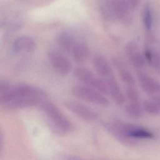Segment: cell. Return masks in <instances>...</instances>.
<instances>
[{
  "label": "cell",
  "mask_w": 160,
  "mask_h": 160,
  "mask_svg": "<svg viewBox=\"0 0 160 160\" xmlns=\"http://www.w3.org/2000/svg\"><path fill=\"white\" fill-rule=\"evenodd\" d=\"M125 111L129 116L134 118H138L142 114L140 102H128L125 106Z\"/></svg>",
  "instance_id": "e0dca14e"
},
{
  "label": "cell",
  "mask_w": 160,
  "mask_h": 160,
  "mask_svg": "<svg viewBox=\"0 0 160 160\" xmlns=\"http://www.w3.org/2000/svg\"><path fill=\"white\" fill-rule=\"evenodd\" d=\"M74 75L82 84L98 90L104 94H108V88L104 81L99 75H96L88 68L78 67L74 70Z\"/></svg>",
  "instance_id": "277c9868"
},
{
  "label": "cell",
  "mask_w": 160,
  "mask_h": 160,
  "mask_svg": "<svg viewBox=\"0 0 160 160\" xmlns=\"http://www.w3.org/2000/svg\"><path fill=\"white\" fill-rule=\"evenodd\" d=\"M63 104L69 111L86 122H93L99 119L96 111L81 102L68 100L64 101Z\"/></svg>",
  "instance_id": "52a82bcc"
},
{
  "label": "cell",
  "mask_w": 160,
  "mask_h": 160,
  "mask_svg": "<svg viewBox=\"0 0 160 160\" xmlns=\"http://www.w3.org/2000/svg\"><path fill=\"white\" fill-rule=\"evenodd\" d=\"M106 84L108 90V94L111 96L114 101L119 106L124 104L126 97L122 92L118 81L114 76L103 80Z\"/></svg>",
  "instance_id": "5bb4252c"
},
{
  "label": "cell",
  "mask_w": 160,
  "mask_h": 160,
  "mask_svg": "<svg viewBox=\"0 0 160 160\" xmlns=\"http://www.w3.org/2000/svg\"><path fill=\"white\" fill-rule=\"evenodd\" d=\"M144 23L147 29H150L152 26V14L150 9L146 8L144 12Z\"/></svg>",
  "instance_id": "44dd1931"
},
{
  "label": "cell",
  "mask_w": 160,
  "mask_h": 160,
  "mask_svg": "<svg viewBox=\"0 0 160 160\" xmlns=\"http://www.w3.org/2000/svg\"><path fill=\"white\" fill-rule=\"evenodd\" d=\"M93 67L102 79L114 76L112 68L107 59L101 54H96L92 59Z\"/></svg>",
  "instance_id": "4fadbf2b"
},
{
  "label": "cell",
  "mask_w": 160,
  "mask_h": 160,
  "mask_svg": "<svg viewBox=\"0 0 160 160\" xmlns=\"http://www.w3.org/2000/svg\"><path fill=\"white\" fill-rule=\"evenodd\" d=\"M69 54L78 64H83L88 60L89 56V48L83 37L77 41Z\"/></svg>",
  "instance_id": "7c38bea8"
},
{
  "label": "cell",
  "mask_w": 160,
  "mask_h": 160,
  "mask_svg": "<svg viewBox=\"0 0 160 160\" xmlns=\"http://www.w3.org/2000/svg\"><path fill=\"white\" fill-rule=\"evenodd\" d=\"M102 125L110 134L122 144H133V139L128 134L130 124L118 120H109L104 121Z\"/></svg>",
  "instance_id": "8992f818"
},
{
  "label": "cell",
  "mask_w": 160,
  "mask_h": 160,
  "mask_svg": "<svg viewBox=\"0 0 160 160\" xmlns=\"http://www.w3.org/2000/svg\"><path fill=\"white\" fill-rule=\"evenodd\" d=\"M131 2H132V3H135V2H136L138 0H129Z\"/></svg>",
  "instance_id": "603a6c76"
},
{
  "label": "cell",
  "mask_w": 160,
  "mask_h": 160,
  "mask_svg": "<svg viewBox=\"0 0 160 160\" xmlns=\"http://www.w3.org/2000/svg\"><path fill=\"white\" fill-rule=\"evenodd\" d=\"M39 106L48 126L54 134L64 135L73 130L72 123L54 102L45 99Z\"/></svg>",
  "instance_id": "7a4b0ae2"
},
{
  "label": "cell",
  "mask_w": 160,
  "mask_h": 160,
  "mask_svg": "<svg viewBox=\"0 0 160 160\" xmlns=\"http://www.w3.org/2000/svg\"><path fill=\"white\" fill-rule=\"evenodd\" d=\"M82 36L78 32L66 29L60 32L56 37V44L59 50L69 54L77 41Z\"/></svg>",
  "instance_id": "ba28073f"
},
{
  "label": "cell",
  "mask_w": 160,
  "mask_h": 160,
  "mask_svg": "<svg viewBox=\"0 0 160 160\" xmlns=\"http://www.w3.org/2000/svg\"><path fill=\"white\" fill-rule=\"evenodd\" d=\"M3 146H4V138H3L2 132H1V136H0V152H1L2 151Z\"/></svg>",
  "instance_id": "7402d4cb"
},
{
  "label": "cell",
  "mask_w": 160,
  "mask_h": 160,
  "mask_svg": "<svg viewBox=\"0 0 160 160\" xmlns=\"http://www.w3.org/2000/svg\"><path fill=\"white\" fill-rule=\"evenodd\" d=\"M36 46L37 43L33 38L29 36H21L14 40L11 49L15 54H27L33 52Z\"/></svg>",
  "instance_id": "9c48e42d"
},
{
  "label": "cell",
  "mask_w": 160,
  "mask_h": 160,
  "mask_svg": "<svg viewBox=\"0 0 160 160\" xmlns=\"http://www.w3.org/2000/svg\"><path fill=\"white\" fill-rule=\"evenodd\" d=\"M71 92L78 99L99 106L106 107L109 104L108 99L103 95L104 94L82 84L74 85Z\"/></svg>",
  "instance_id": "3957f363"
},
{
  "label": "cell",
  "mask_w": 160,
  "mask_h": 160,
  "mask_svg": "<svg viewBox=\"0 0 160 160\" xmlns=\"http://www.w3.org/2000/svg\"><path fill=\"white\" fill-rule=\"evenodd\" d=\"M111 61L121 81L126 88L135 86V81L134 77L122 59L114 56L112 58Z\"/></svg>",
  "instance_id": "8fae6325"
},
{
  "label": "cell",
  "mask_w": 160,
  "mask_h": 160,
  "mask_svg": "<svg viewBox=\"0 0 160 160\" xmlns=\"http://www.w3.org/2000/svg\"><path fill=\"white\" fill-rule=\"evenodd\" d=\"M47 99L46 92L41 88L27 83L12 84L0 81V105L2 108L16 110L40 105Z\"/></svg>",
  "instance_id": "6da1fadb"
},
{
  "label": "cell",
  "mask_w": 160,
  "mask_h": 160,
  "mask_svg": "<svg viewBox=\"0 0 160 160\" xmlns=\"http://www.w3.org/2000/svg\"><path fill=\"white\" fill-rule=\"evenodd\" d=\"M145 57L149 64L156 69H160V54L149 49L145 51Z\"/></svg>",
  "instance_id": "ac0fdd59"
},
{
  "label": "cell",
  "mask_w": 160,
  "mask_h": 160,
  "mask_svg": "<svg viewBox=\"0 0 160 160\" xmlns=\"http://www.w3.org/2000/svg\"><path fill=\"white\" fill-rule=\"evenodd\" d=\"M128 134L132 139H149L153 137V134L149 131L141 127L130 124Z\"/></svg>",
  "instance_id": "2e32d148"
},
{
  "label": "cell",
  "mask_w": 160,
  "mask_h": 160,
  "mask_svg": "<svg viewBox=\"0 0 160 160\" xmlns=\"http://www.w3.org/2000/svg\"><path fill=\"white\" fill-rule=\"evenodd\" d=\"M125 97L128 102H139V95L135 86L126 88Z\"/></svg>",
  "instance_id": "d6986e66"
},
{
  "label": "cell",
  "mask_w": 160,
  "mask_h": 160,
  "mask_svg": "<svg viewBox=\"0 0 160 160\" xmlns=\"http://www.w3.org/2000/svg\"><path fill=\"white\" fill-rule=\"evenodd\" d=\"M125 54L130 63L136 69L142 68L145 63L144 58L140 51L138 44L134 41L126 44L124 49Z\"/></svg>",
  "instance_id": "30bf717a"
},
{
  "label": "cell",
  "mask_w": 160,
  "mask_h": 160,
  "mask_svg": "<svg viewBox=\"0 0 160 160\" xmlns=\"http://www.w3.org/2000/svg\"><path fill=\"white\" fill-rule=\"evenodd\" d=\"M138 78L141 88L146 94L152 95L160 91V84L148 74L139 72Z\"/></svg>",
  "instance_id": "9a60e30c"
},
{
  "label": "cell",
  "mask_w": 160,
  "mask_h": 160,
  "mask_svg": "<svg viewBox=\"0 0 160 160\" xmlns=\"http://www.w3.org/2000/svg\"><path fill=\"white\" fill-rule=\"evenodd\" d=\"M143 109L151 114H156L159 112V106L156 102L151 100H146L143 102Z\"/></svg>",
  "instance_id": "ffe728a7"
},
{
  "label": "cell",
  "mask_w": 160,
  "mask_h": 160,
  "mask_svg": "<svg viewBox=\"0 0 160 160\" xmlns=\"http://www.w3.org/2000/svg\"><path fill=\"white\" fill-rule=\"evenodd\" d=\"M62 51L50 49L48 52L49 62L54 71L61 76H68L72 70V64Z\"/></svg>",
  "instance_id": "5b68a950"
}]
</instances>
